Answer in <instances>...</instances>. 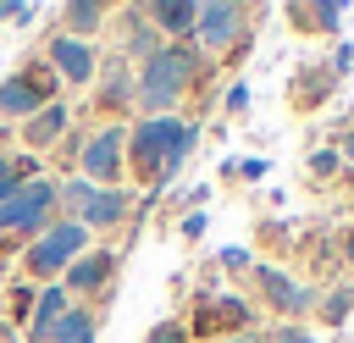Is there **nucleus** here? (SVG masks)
<instances>
[{"instance_id":"20e7f679","label":"nucleus","mask_w":354,"mask_h":343,"mask_svg":"<svg viewBox=\"0 0 354 343\" xmlns=\"http://www.w3.org/2000/svg\"><path fill=\"white\" fill-rule=\"evenodd\" d=\"M88 238H94V232H88L83 221L55 216V221L22 249V277H28V282H61V271L88 249Z\"/></svg>"},{"instance_id":"7ed1b4c3","label":"nucleus","mask_w":354,"mask_h":343,"mask_svg":"<svg viewBox=\"0 0 354 343\" xmlns=\"http://www.w3.org/2000/svg\"><path fill=\"white\" fill-rule=\"evenodd\" d=\"M55 216H61L55 177H33V183H22V188L0 205V254H22Z\"/></svg>"},{"instance_id":"f257e3e1","label":"nucleus","mask_w":354,"mask_h":343,"mask_svg":"<svg viewBox=\"0 0 354 343\" xmlns=\"http://www.w3.org/2000/svg\"><path fill=\"white\" fill-rule=\"evenodd\" d=\"M205 72H210V66L199 61L194 44H160V50L144 55L138 72H133V105H138L144 116H171V111L188 100V89L205 83Z\"/></svg>"},{"instance_id":"2eb2a0df","label":"nucleus","mask_w":354,"mask_h":343,"mask_svg":"<svg viewBox=\"0 0 354 343\" xmlns=\"http://www.w3.org/2000/svg\"><path fill=\"white\" fill-rule=\"evenodd\" d=\"M288 22H299V33H337L343 22V0H293L288 6Z\"/></svg>"},{"instance_id":"bb28decb","label":"nucleus","mask_w":354,"mask_h":343,"mask_svg":"<svg viewBox=\"0 0 354 343\" xmlns=\"http://www.w3.org/2000/svg\"><path fill=\"white\" fill-rule=\"evenodd\" d=\"M348 66H354V50H348V44H337V50H332V66H326V72H332V77H343Z\"/></svg>"},{"instance_id":"c756f323","label":"nucleus","mask_w":354,"mask_h":343,"mask_svg":"<svg viewBox=\"0 0 354 343\" xmlns=\"http://www.w3.org/2000/svg\"><path fill=\"white\" fill-rule=\"evenodd\" d=\"M216 343H271L260 326H243V332H232V337H216Z\"/></svg>"},{"instance_id":"5701e85b","label":"nucleus","mask_w":354,"mask_h":343,"mask_svg":"<svg viewBox=\"0 0 354 343\" xmlns=\"http://www.w3.org/2000/svg\"><path fill=\"white\" fill-rule=\"evenodd\" d=\"M271 343H321V337H310V326H299V321H282L277 332H266Z\"/></svg>"},{"instance_id":"aec40b11","label":"nucleus","mask_w":354,"mask_h":343,"mask_svg":"<svg viewBox=\"0 0 354 343\" xmlns=\"http://www.w3.org/2000/svg\"><path fill=\"white\" fill-rule=\"evenodd\" d=\"M348 310H354V288H332V293H315V315H321V321H332V326H337Z\"/></svg>"},{"instance_id":"f03ea898","label":"nucleus","mask_w":354,"mask_h":343,"mask_svg":"<svg viewBox=\"0 0 354 343\" xmlns=\"http://www.w3.org/2000/svg\"><path fill=\"white\" fill-rule=\"evenodd\" d=\"M61 155H72L66 166L83 183L122 188V177H127V122H100L88 133H72V144H61Z\"/></svg>"},{"instance_id":"1a4fd4ad","label":"nucleus","mask_w":354,"mask_h":343,"mask_svg":"<svg viewBox=\"0 0 354 343\" xmlns=\"http://www.w3.org/2000/svg\"><path fill=\"white\" fill-rule=\"evenodd\" d=\"M44 61H50V72H55L66 89H88V83L100 77V55H94V44H83V39H66V33H50V44H44Z\"/></svg>"},{"instance_id":"0eeeda50","label":"nucleus","mask_w":354,"mask_h":343,"mask_svg":"<svg viewBox=\"0 0 354 343\" xmlns=\"http://www.w3.org/2000/svg\"><path fill=\"white\" fill-rule=\"evenodd\" d=\"M243 326H249V304H243L238 293H199L194 321H188V337L216 343V337H232V332H243Z\"/></svg>"},{"instance_id":"c85d7f7f","label":"nucleus","mask_w":354,"mask_h":343,"mask_svg":"<svg viewBox=\"0 0 354 343\" xmlns=\"http://www.w3.org/2000/svg\"><path fill=\"white\" fill-rule=\"evenodd\" d=\"M205 221H210L205 210H188V216H183V238H199V232H205Z\"/></svg>"},{"instance_id":"a211bd4d","label":"nucleus","mask_w":354,"mask_h":343,"mask_svg":"<svg viewBox=\"0 0 354 343\" xmlns=\"http://www.w3.org/2000/svg\"><path fill=\"white\" fill-rule=\"evenodd\" d=\"M33 177H44L33 155H0V205H6L22 183H33Z\"/></svg>"},{"instance_id":"393cba45","label":"nucleus","mask_w":354,"mask_h":343,"mask_svg":"<svg viewBox=\"0 0 354 343\" xmlns=\"http://www.w3.org/2000/svg\"><path fill=\"white\" fill-rule=\"evenodd\" d=\"M227 172H232V177H243V183H254V177H266V160H260V155H243V160H232Z\"/></svg>"},{"instance_id":"dca6fc26","label":"nucleus","mask_w":354,"mask_h":343,"mask_svg":"<svg viewBox=\"0 0 354 343\" xmlns=\"http://www.w3.org/2000/svg\"><path fill=\"white\" fill-rule=\"evenodd\" d=\"M66 304H72V299L61 293V282H44V288H39V304H33V315H28V343H44Z\"/></svg>"},{"instance_id":"f3484780","label":"nucleus","mask_w":354,"mask_h":343,"mask_svg":"<svg viewBox=\"0 0 354 343\" xmlns=\"http://www.w3.org/2000/svg\"><path fill=\"white\" fill-rule=\"evenodd\" d=\"M94 326H100V315H94L88 304H77V299H72V304L61 310V321L50 326V337H44V343H94Z\"/></svg>"},{"instance_id":"9b49d317","label":"nucleus","mask_w":354,"mask_h":343,"mask_svg":"<svg viewBox=\"0 0 354 343\" xmlns=\"http://www.w3.org/2000/svg\"><path fill=\"white\" fill-rule=\"evenodd\" d=\"M194 17H199L194 0H155V6H144V22L160 33V44H194Z\"/></svg>"},{"instance_id":"6e6552de","label":"nucleus","mask_w":354,"mask_h":343,"mask_svg":"<svg viewBox=\"0 0 354 343\" xmlns=\"http://www.w3.org/2000/svg\"><path fill=\"white\" fill-rule=\"evenodd\" d=\"M249 277H254V288H260V299L277 310V315H288V321H299V315H310L315 310V288H304V282H293L282 266H249Z\"/></svg>"},{"instance_id":"ddd939ff","label":"nucleus","mask_w":354,"mask_h":343,"mask_svg":"<svg viewBox=\"0 0 354 343\" xmlns=\"http://www.w3.org/2000/svg\"><path fill=\"white\" fill-rule=\"evenodd\" d=\"M133 205H138V199H133V188H127V183H122V188H100V194H94V205L83 210V227H88V232H111V227L133 221Z\"/></svg>"},{"instance_id":"b1692460","label":"nucleus","mask_w":354,"mask_h":343,"mask_svg":"<svg viewBox=\"0 0 354 343\" xmlns=\"http://www.w3.org/2000/svg\"><path fill=\"white\" fill-rule=\"evenodd\" d=\"M337 166H343L337 144H332V149H315V155H310V172H315V177H326V172H337Z\"/></svg>"},{"instance_id":"4468645a","label":"nucleus","mask_w":354,"mask_h":343,"mask_svg":"<svg viewBox=\"0 0 354 343\" xmlns=\"http://www.w3.org/2000/svg\"><path fill=\"white\" fill-rule=\"evenodd\" d=\"M105 22H111V11H105L100 0H66V6H61V33H66V39H83V44H88Z\"/></svg>"},{"instance_id":"cd10ccee","label":"nucleus","mask_w":354,"mask_h":343,"mask_svg":"<svg viewBox=\"0 0 354 343\" xmlns=\"http://www.w3.org/2000/svg\"><path fill=\"white\" fill-rule=\"evenodd\" d=\"M221 105H227V111H243V105H249V83H232V89H227V100H221Z\"/></svg>"},{"instance_id":"f8f14e48","label":"nucleus","mask_w":354,"mask_h":343,"mask_svg":"<svg viewBox=\"0 0 354 343\" xmlns=\"http://www.w3.org/2000/svg\"><path fill=\"white\" fill-rule=\"evenodd\" d=\"M66 127H72V111H66V100H50L44 111H33V116L22 122V144H28V149L66 144Z\"/></svg>"},{"instance_id":"473e14b6","label":"nucleus","mask_w":354,"mask_h":343,"mask_svg":"<svg viewBox=\"0 0 354 343\" xmlns=\"http://www.w3.org/2000/svg\"><path fill=\"white\" fill-rule=\"evenodd\" d=\"M0 343H17V332H11V321H0Z\"/></svg>"},{"instance_id":"4be33fe9","label":"nucleus","mask_w":354,"mask_h":343,"mask_svg":"<svg viewBox=\"0 0 354 343\" xmlns=\"http://www.w3.org/2000/svg\"><path fill=\"white\" fill-rule=\"evenodd\" d=\"M144 343H194V337H188V321H160V326H149Z\"/></svg>"},{"instance_id":"423d86ee","label":"nucleus","mask_w":354,"mask_h":343,"mask_svg":"<svg viewBox=\"0 0 354 343\" xmlns=\"http://www.w3.org/2000/svg\"><path fill=\"white\" fill-rule=\"evenodd\" d=\"M238 44H249V6H238V0H205L199 17H194V50L227 55Z\"/></svg>"},{"instance_id":"7c9ffc66","label":"nucleus","mask_w":354,"mask_h":343,"mask_svg":"<svg viewBox=\"0 0 354 343\" xmlns=\"http://www.w3.org/2000/svg\"><path fill=\"white\" fill-rule=\"evenodd\" d=\"M337 155H343V160H354V127L343 133V144H337Z\"/></svg>"},{"instance_id":"9d476101","label":"nucleus","mask_w":354,"mask_h":343,"mask_svg":"<svg viewBox=\"0 0 354 343\" xmlns=\"http://www.w3.org/2000/svg\"><path fill=\"white\" fill-rule=\"evenodd\" d=\"M111 271H116V254L88 243V249H83V254H77V260L61 271V293H77V304H83L88 293H100V288L111 282Z\"/></svg>"},{"instance_id":"6ab92c4d","label":"nucleus","mask_w":354,"mask_h":343,"mask_svg":"<svg viewBox=\"0 0 354 343\" xmlns=\"http://www.w3.org/2000/svg\"><path fill=\"white\" fill-rule=\"evenodd\" d=\"M127 100H133V72H127V61H116L100 83V111H122Z\"/></svg>"},{"instance_id":"412c9836","label":"nucleus","mask_w":354,"mask_h":343,"mask_svg":"<svg viewBox=\"0 0 354 343\" xmlns=\"http://www.w3.org/2000/svg\"><path fill=\"white\" fill-rule=\"evenodd\" d=\"M33 304H39V288H33V282H11V288H6V315H11V321H28Z\"/></svg>"},{"instance_id":"2f4dec72","label":"nucleus","mask_w":354,"mask_h":343,"mask_svg":"<svg viewBox=\"0 0 354 343\" xmlns=\"http://www.w3.org/2000/svg\"><path fill=\"white\" fill-rule=\"evenodd\" d=\"M343 266L354 271V227H348V238H343Z\"/></svg>"},{"instance_id":"39448f33","label":"nucleus","mask_w":354,"mask_h":343,"mask_svg":"<svg viewBox=\"0 0 354 343\" xmlns=\"http://www.w3.org/2000/svg\"><path fill=\"white\" fill-rule=\"evenodd\" d=\"M55 89H61V77L50 72V61H28L22 72L0 77V122L6 127L11 122H28L33 111H44L55 100Z\"/></svg>"},{"instance_id":"a878e982","label":"nucleus","mask_w":354,"mask_h":343,"mask_svg":"<svg viewBox=\"0 0 354 343\" xmlns=\"http://www.w3.org/2000/svg\"><path fill=\"white\" fill-rule=\"evenodd\" d=\"M221 266H227V271H249L254 260H249V249H238V243H232V249H221Z\"/></svg>"}]
</instances>
